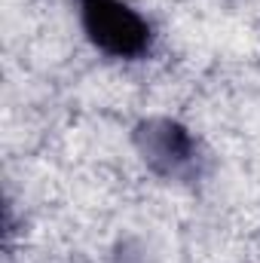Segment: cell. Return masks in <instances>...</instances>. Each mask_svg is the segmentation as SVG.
<instances>
[{
	"instance_id": "cell-1",
	"label": "cell",
	"mask_w": 260,
	"mask_h": 263,
	"mask_svg": "<svg viewBox=\"0 0 260 263\" xmlns=\"http://www.w3.org/2000/svg\"><path fill=\"white\" fill-rule=\"evenodd\" d=\"M80 25L98 52L120 62L141 59L153 43L147 18L126 0H80Z\"/></svg>"
},
{
	"instance_id": "cell-2",
	"label": "cell",
	"mask_w": 260,
	"mask_h": 263,
	"mask_svg": "<svg viewBox=\"0 0 260 263\" xmlns=\"http://www.w3.org/2000/svg\"><path fill=\"white\" fill-rule=\"evenodd\" d=\"M138 147L144 153V159L162 172V175H184L196 162V141L193 135L172 123V120H150L138 129Z\"/></svg>"
}]
</instances>
